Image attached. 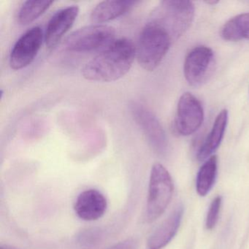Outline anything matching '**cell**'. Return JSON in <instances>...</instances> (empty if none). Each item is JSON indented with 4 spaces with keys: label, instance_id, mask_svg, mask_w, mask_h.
Here are the masks:
<instances>
[{
    "label": "cell",
    "instance_id": "obj_18",
    "mask_svg": "<svg viewBox=\"0 0 249 249\" xmlns=\"http://www.w3.org/2000/svg\"><path fill=\"white\" fill-rule=\"evenodd\" d=\"M221 205V196H218L214 198L210 205L208 214H207L206 221H205V227H206L207 230H211L215 227V224L218 221Z\"/></svg>",
    "mask_w": 249,
    "mask_h": 249
},
{
    "label": "cell",
    "instance_id": "obj_2",
    "mask_svg": "<svg viewBox=\"0 0 249 249\" xmlns=\"http://www.w3.org/2000/svg\"><path fill=\"white\" fill-rule=\"evenodd\" d=\"M193 2L186 0H170L160 2L149 21L162 27L176 40L192 25L195 14Z\"/></svg>",
    "mask_w": 249,
    "mask_h": 249
},
{
    "label": "cell",
    "instance_id": "obj_14",
    "mask_svg": "<svg viewBox=\"0 0 249 249\" xmlns=\"http://www.w3.org/2000/svg\"><path fill=\"white\" fill-rule=\"evenodd\" d=\"M138 3L129 0H109L103 1L96 5L91 11V21L95 24H102L122 17Z\"/></svg>",
    "mask_w": 249,
    "mask_h": 249
},
{
    "label": "cell",
    "instance_id": "obj_15",
    "mask_svg": "<svg viewBox=\"0 0 249 249\" xmlns=\"http://www.w3.org/2000/svg\"><path fill=\"white\" fill-rule=\"evenodd\" d=\"M221 35L227 41L249 40V13L239 14L229 20L223 27Z\"/></svg>",
    "mask_w": 249,
    "mask_h": 249
},
{
    "label": "cell",
    "instance_id": "obj_7",
    "mask_svg": "<svg viewBox=\"0 0 249 249\" xmlns=\"http://www.w3.org/2000/svg\"><path fill=\"white\" fill-rule=\"evenodd\" d=\"M130 110L151 148L157 154H164L167 148V137L155 115L144 105L137 102L131 103Z\"/></svg>",
    "mask_w": 249,
    "mask_h": 249
},
{
    "label": "cell",
    "instance_id": "obj_5",
    "mask_svg": "<svg viewBox=\"0 0 249 249\" xmlns=\"http://www.w3.org/2000/svg\"><path fill=\"white\" fill-rule=\"evenodd\" d=\"M116 30L105 24H93L75 30L65 41L67 50L72 52L103 51L116 39Z\"/></svg>",
    "mask_w": 249,
    "mask_h": 249
},
{
    "label": "cell",
    "instance_id": "obj_6",
    "mask_svg": "<svg viewBox=\"0 0 249 249\" xmlns=\"http://www.w3.org/2000/svg\"><path fill=\"white\" fill-rule=\"evenodd\" d=\"M215 58L212 49L207 46L195 47L189 52L183 65V73L189 85L198 87L212 75Z\"/></svg>",
    "mask_w": 249,
    "mask_h": 249
},
{
    "label": "cell",
    "instance_id": "obj_13",
    "mask_svg": "<svg viewBox=\"0 0 249 249\" xmlns=\"http://www.w3.org/2000/svg\"><path fill=\"white\" fill-rule=\"evenodd\" d=\"M228 110L224 109L215 118L212 129L209 135L204 141L196 154V159L199 161H206L212 157L213 153L218 149L224 138V133L228 124Z\"/></svg>",
    "mask_w": 249,
    "mask_h": 249
},
{
    "label": "cell",
    "instance_id": "obj_17",
    "mask_svg": "<svg viewBox=\"0 0 249 249\" xmlns=\"http://www.w3.org/2000/svg\"><path fill=\"white\" fill-rule=\"evenodd\" d=\"M53 3L48 0H33L26 1L18 11V22L22 25H27L43 15Z\"/></svg>",
    "mask_w": 249,
    "mask_h": 249
},
{
    "label": "cell",
    "instance_id": "obj_3",
    "mask_svg": "<svg viewBox=\"0 0 249 249\" xmlns=\"http://www.w3.org/2000/svg\"><path fill=\"white\" fill-rule=\"evenodd\" d=\"M172 40L168 33L154 23H147L140 34L136 48L139 65L147 71H153L167 54Z\"/></svg>",
    "mask_w": 249,
    "mask_h": 249
},
{
    "label": "cell",
    "instance_id": "obj_4",
    "mask_svg": "<svg viewBox=\"0 0 249 249\" xmlns=\"http://www.w3.org/2000/svg\"><path fill=\"white\" fill-rule=\"evenodd\" d=\"M173 179L167 169L160 163L153 165L150 174L145 220L151 223L160 218L173 197Z\"/></svg>",
    "mask_w": 249,
    "mask_h": 249
},
{
    "label": "cell",
    "instance_id": "obj_19",
    "mask_svg": "<svg viewBox=\"0 0 249 249\" xmlns=\"http://www.w3.org/2000/svg\"><path fill=\"white\" fill-rule=\"evenodd\" d=\"M139 242L135 238H129L113 245L107 249H138Z\"/></svg>",
    "mask_w": 249,
    "mask_h": 249
},
{
    "label": "cell",
    "instance_id": "obj_11",
    "mask_svg": "<svg viewBox=\"0 0 249 249\" xmlns=\"http://www.w3.org/2000/svg\"><path fill=\"white\" fill-rule=\"evenodd\" d=\"M107 199L96 189L81 192L75 201L74 210L78 218L84 221H96L101 218L107 210Z\"/></svg>",
    "mask_w": 249,
    "mask_h": 249
},
{
    "label": "cell",
    "instance_id": "obj_12",
    "mask_svg": "<svg viewBox=\"0 0 249 249\" xmlns=\"http://www.w3.org/2000/svg\"><path fill=\"white\" fill-rule=\"evenodd\" d=\"M183 214V206L178 205L150 236L147 243V249H162L165 247L177 233Z\"/></svg>",
    "mask_w": 249,
    "mask_h": 249
},
{
    "label": "cell",
    "instance_id": "obj_1",
    "mask_svg": "<svg viewBox=\"0 0 249 249\" xmlns=\"http://www.w3.org/2000/svg\"><path fill=\"white\" fill-rule=\"evenodd\" d=\"M136 56V47L129 39L119 38L85 64L81 70L85 79L112 82L124 76Z\"/></svg>",
    "mask_w": 249,
    "mask_h": 249
},
{
    "label": "cell",
    "instance_id": "obj_20",
    "mask_svg": "<svg viewBox=\"0 0 249 249\" xmlns=\"http://www.w3.org/2000/svg\"><path fill=\"white\" fill-rule=\"evenodd\" d=\"M207 4H209V5H215V4L218 3V1H213V0H211V1H206Z\"/></svg>",
    "mask_w": 249,
    "mask_h": 249
},
{
    "label": "cell",
    "instance_id": "obj_16",
    "mask_svg": "<svg viewBox=\"0 0 249 249\" xmlns=\"http://www.w3.org/2000/svg\"><path fill=\"white\" fill-rule=\"evenodd\" d=\"M218 159L213 155L205 161L196 176V189L198 195L202 196L209 193L216 178Z\"/></svg>",
    "mask_w": 249,
    "mask_h": 249
},
{
    "label": "cell",
    "instance_id": "obj_8",
    "mask_svg": "<svg viewBox=\"0 0 249 249\" xmlns=\"http://www.w3.org/2000/svg\"><path fill=\"white\" fill-rule=\"evenodd\" d=\"M203 121V107L199 100L191 93L182 94L178 103L175 130L180 135L189 136L199 129Z\"/></svg>",
    "mask_w": 249,
    "mask_h": 249
},
{
    "label": "cell",
    "instance_id": "obj_21",
    "mask_svg": "<svg viewBox=\"0 0 249 249\" xmlns=\"http://www.w3.org/2000/svg\"><path fill=\"white\" fill-rule=\"evenodd\" d=\"M6 249V248H5H5L1 247V249Z\"/></svg>",
    "mask_w": 249,
    "mask_h": 249
},
{
    "label": "cell",
    "instance_id": "obj_10",
    "mask_svg": "<svg viewBox=\"0 0 249 249\" xmlns=\"http://www.w3.org/2000/svg\"><path fill=\"white\" fill-rule=\"evenodd\" d=\"M79 14V8L71 5L56 11L48 23L45 34L46 47L54 49L65 34L71 30Z\"/></svg>",
    "mask_w": 249,
    "mask_h": 249
},
{
    "label": "cell",
    "instance_id": "obj_9",
    "mask_svg": "<svg viewBox=\"0 0 249 249\" xmlns=\"http://www.w3.org/2000/svg\"><path fill=\"white\" fill-rule=\"evenodd\" d=\"M45 36L41 27H34L19 37L10 55V66L13 70L25 68L37 56L43 44Z\"/></svg>",
    "mask_w": 249,
    "mask_h": 249
}]
</instances>
